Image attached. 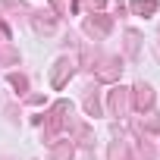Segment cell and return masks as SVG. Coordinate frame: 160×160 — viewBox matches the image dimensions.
<instances>
[]
</instances>
